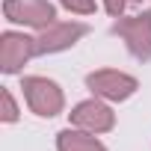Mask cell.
Segmentation results:
<instances>
[{
    "instance_id": "obj_7",
    "label": "cell",
    "mask_w": 151,
    "mask_h": 151,
    "mask_svg": "<svg viewBox=\"0 0 151 151\" xmlns=\"http://www.w3.org/2000/svg\"><path fill=\"white\" fill-rule=\"evenodd\" d=\"M68 119H71L74 127L89 130V133H107V130H113V124H116V113H113L104 101H98V98L80 101L77 107L68 113Z\"/></svg>"
},
{
    "instance_id": "obj_9",
    "label": "cell",
    "mask_w": 151,
    "mask_h": 151,
    "mask_svg": "<svg viewBox=\"0 0 151 151\" xmlns=\"http://www.w3.org/2000/svg\"><path fill=\"white\" fill-rule=\"evenodd\" d=\"M0 98H3V116H0V119H3L6 124H12V122L18 119V104H15V98H12V92H9V89L0 92Z\"/></svg>"
},
{
    "instance_id": "obj_8",
    "label": "cell",
    "mask_w": 151,
    "mask_h": 151,
    "mask_svg": "<svg viewBox=\"0 0 151 151\" xmlns=\"http://www.w3.org/2000/svg\"><path fill=\"white\" fill-rule=\"evenodd\" d=\"M56 148L59 151H107L95 133L80 130V127H68V130L56 133Z\"/></svg>"
},
{
    "instance_id": "obj_10",
    "label": "cell",
    "mask_w": 151,
    "mask_h": 151,
    "mask_svg": "<svg viewBox=\"0 0 151 151\" xmlns=\"http://www.w3.org/2000/svg\"><path fill=\"white\" fill-rule=\"evenodd\" d=\"M59 3L74 15H92L95 12V0H59Z\"/></svg>"
},
{
    "instance_id": "obj_5",
    "label": "cell",
    "mask_w": 151,
    "mask_h": 151,
    "mask_svg": "<svg viewBox=\"0 0 151 151\" xmlns=\"http://www.w3.org/2000/svg\"><path fill=\"white\" fill-rule=\"evenodd\" d=\"M89 33L86 24L80 21H68V24H50L45 27L39 36H36V56H45V53H59L65 47H71L77 39H83Z\"/></svg>"
},
{
    "instance_id": "obj_3",
    "label": "cell",
    "mask_w": 151,
    "mask_h": 151,
    "mask_svg": "<svg viewBox=\"0 0 151 151\" xmlns=\"http://www.w3.org/2000/svg\"><path fill=\"white\" fill-rule=\"evenodd\" d=\"M86 86L95 98H104V101H127L139 83L136 77H130V74L124 71H116V68H101V71H92L86 77Z\"/></svg>"
},
{
    "instance_id": "obj_6",
    "label": "cell",
    "mask_w": 151,
    "mask_h": 151,
    "mask_svg": "<svg viewBox=\"0 0 151 151\" xmlns=\"http://www.w3.org/2000/svg\"><path fill=\"white\" fill-rule=\"evenodd\" d=\"M30 56H36V39L15 30H6L0 36V71L3 74H18Z\"/></svg>"
},
{
    "instance_id": "obj_2",
    "label": "cell",
    "mask_w": 151,
    "mask_h": 151,
    "mask_svg": "<svg viewBox=\"0 0 151 151\" xmlns=\"http://www.w3.org/2000/svg\"><path fill=\"white\" fill-rule=\"evenodd\" d=\"M113 33L124 39L127 50L136 59H151V12H136V15H122L113 24Z\"/></svg>"
},
{
    "instance_id": "obj_1",
    "label": "cell",
    "mask_w": 151,
    "mask_h": 151,
    "mask_svg": "<svg viewBox=\"0 0 151 151\" xmlns=\"http://www.w3.org/2000/svg\"><path fill=\"white\" fill-rule=\"evenodd\" d=\"M24 89V98H27V107L42 116V119H50V116H59L62 107H65V98H62V89L47 80V77H24L21 83Z\"/></svg>"
},
{
    "instance_id": "obj_11",
    "label": "cell",
    "mask_w": 151,
    "mask_h": 151,
    "mask_svg": "<svg viewBox=\"0 0 151 151\" xmlns=\"http://www.w3.org/2000/svg\"><path fill=\"white\" fill-rule=\"evenodd\" d=\"M142 0H104V9L113 15V18H122L127 6H139Z\"/></svg>"
},
{
    "instance_id": "obj_4",
    "label": "cell",
    "mask_w": 151,
    "mask_h": 151,
    "mask_svg": "<svg viewBox=\"0 0 151 151\" xmlns=\"http://www.w3.org/2000/svg\"><path fill=\"white\" fill-rule=\"evenodd\" d=\"M3 15L12 24H24V27H36L45 30L50 24H56V9L50 0H3Z\"/></svg>"
}]
</instances>
